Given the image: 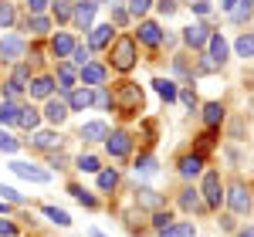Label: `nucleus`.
<instances>
[{
  "instance_id": "obj_10",
  "label": "nucleus",
  "mask_w": 254,
  "mask_h": 237,
  "mask_svg": "<svg viewBox=\"0 0 254 237\" xmlns=\"http://www.w3.org/2000/svg\"><path fill=\"white\" fill-rule=\"evenodd\" d=\"M24 51H27V44H24V38H17V34H7V38L0 41V55H3V58H24Z\"/></svg>"
},
{
  "instance_id": "obj_19",
  "label": "nucleus",
  "mask_w": 254,
  "mask_h": 237,
  "mask_svg": "<svg viewBox=\"0 0 254 237\" xmlns=\"http://www.w3.org/2000/svg\"><path fill=\"white\" fill-rule=\"evenodd\" d=\"M31 146H34V149H58V146H61V136H58V132H34Z\"/></svg>"
},
{
  "instance_id": "obj_29",
  "label": "nucleus",
  "mask_w": 254,
  "mask_h": 237,
  "mask_svg": "<svg viewBox=\"0 0 254 237\" xmlns=\"http://www.w3.org/2000/svg\"><path fill=\"white\" fill-rule=\"evenodd\" d=\"M234 48H237V55H241V58H254V34H241Z\"/></svg>"
},
{
  "instance_id": "obj_40",
  "label": "nucleus",
  "mask_w": 254,
  "mask_h": 237,
  "mask_svg": "<svg viewBox=\"0 0 254 237\" xmlns=\"http://www.w3.org/2000/svg\"><path fill=\"white\" fill-rule=\"evenodd\" d=\"M214 139H217L214 132H203V136H200V142H196V156H203V153L214 146Z\"/></svg>"
},
{
  "instance_id": "obj_23",
  "label": "nucleus",
  "mask_w": 254,
  "mask_h": 237,
  "mask_svg": "<svg viewBox=\"0 0 254 237\" xmlns=\"http://www.w3.org/2000/svg\"><path fill=\"white\" fill-rule=\"evenodd\" d=\"M136 203H139V207L156 210V207H163V197H159L156 190H149V186H146V190H139V193H136Z\"/></svg>"
},
{
  "instance_id": "obj_25",
  "label": "nucleus",
  "mask_w": 254,
  "mask_h": 237,
  "mask_svg": "<svg viewBox=\"0 0 254 237\" xmlns=\"http://www.w3.org/2000/svg\"><path fill=\"white\" fill-rule=\"evenodd\" d=\"M58 81H61V88H75V81H78V71L71 68V64H58Z\"/></svg>"
},
{
  "instance_id": "obj_24",
  "label": "nucleus",
  "mask_w": 254,
  "mask_h": 237,
  "mask_svg": "<svg viewBox=\"0 0 254 237\" xmlns=\"http://www.w3.org/2000/svg\"><path fill=\"white\" fill-rule=\"evenodd\" d=\"M17 118H20L17 102H3V105H0V122H3V125H17Z\"/></svg>"
},
{
  "instance_id": "obj_37",
  "label": "nucleus",
  "mask_w": 254,
  "mask_h": 237,
  "mask_svg": "<svg viewBox=\"0 0 254 237\" xmlns=\"http://www.w3.org/2000/svg\"><path fill=\"white\" fill-rule=\"evenodd\" d=\"M68 193H75V200H78L81 207H95V197H92V193H85L81 186H68Z\"/></svg>"
},
{
  "instance_id": "obj_18",
  "label": "nucleus",
  "mask_w": 254,
  "mask_h": 237,
  "mask_svg": "<svg viewBox=\"0 0 254 237\" xmlns=\"http://www.w3.org/2000/svg\"><path fill=\"white\" fill-rule=\"evenodd\" d=\"M156 156H149V153H146V156H139L136 159V166H132V173H136L139 179H149V177H156Z\"/></svg>"
},
{
  "instance_id": "obj_41",
  "label": "nucleus",
  "mask_w": 254,
  "mask_h": 237,
  "mask_svg": "<svg viewBox=\"0 0 254 237\" xmlns=\"http://www.w3.org/2000/svg\"><path fill=\"white\" fill-rule=\"evenodd\" d=\"M31 78V68H27V64H17V68H14V85H20V88H24V81Z\"/></svg>"
},
{
  "instance_id": "obj_30",
  "label": "nucleus",
  "mask_w": 254,
  "mask_h": 237,
  "mask_svg": "<svg viewBox=\"0 0 254 237\" xmlns=\"http://www.w3.org/2000/svg\"><path fill=\"white\" fill-rule=\"evenodd\" d=\"M119 173L116 170H98V190H116Z\"/></svg>"
},
{
  "instance_id": "obj_22",
  "label": "nucleus",
  "mask_w": 254,
  "mask_h": 237,
  "mask_svg": "<svg viewBox=\"0 0 254 237\" xmlns=\"http://www.w3.org/2000/svg\"><path fill=\"white\" fill-rule=\"evenodd\" d=\"M210 61H217V64H224V58H227V41L220 38V34H210Z\"/></svg>"
},
{
  "instance_id": "obj_14",
  "label": "nucleus",
  "mask_w": 254,
  "mask_h": 237,
  "mask_svg": "<svg viewBox=\"0 0 254 237\" xmlns=\"http://www.w3.org/2000/svg\"><path fill=\"white\" fill-rule=\"evenodd\" d=\"M95 7H98V3H92V0H81L78 7L71 10V17H75V24H78L81 31H85V27L92 24V17H95Z\"/></svg>"
},
{
  "instance_id": "obj_56",
  "label": "nucleus",
  "mask_w": 254,
  "mask_h": 237,
  "mask_svg": "<svg viewBox=\"0 0 254 237\" xmlns=\"http://www.w3.org/2000/svg\"><path fill=\"white\" fill-rule=\"evenodd\" d=\"M237 237H254V227H248V231H241Z\"/></svg>"
},
{
  "instance_id": "obj_11",
  "label": "nucleus",
  "mask_w": 254,
  "mask_h": 237,
  "mask_svg": "<svg viewBox=\"0 0 254 237\" xmlns=\"http://www.w3.org/2000/svg\"><path fill=\"white\" fill-rule=\"evenodd\" d=\"M81 139L85 142H105L109 139V125L105 122H85L81 125Z\"/></svg>"
},
{
  "instance_id": "obj_35",
  "label": "nucleus",
  "mask_w": 254,
  "mask_h": 237,
  "mask_svg": "<svg viewBox=\"0 0 254 237\" xmlns=\"http://www.w3.org/2000/svg\"><path fill=\"white\" fill-rule=\"evenodd\" d=\"M92 105H98V109H112V95L105 92V85H102L95 95H92Z\"/></svg>"
},
{
  "instance_id": "obj_21",
  "label": "nucleus",
  "mask_w": 254,
  "mask_h": 237,
  "mask_svg": "<svg viewBox=\"0 0 254 237\" xmlns=\"http://www.w3.org/2000/svg\"><path fill=\"white\" fill-rule=\"evenodd\" d=\"M200 170H203V156H183L180 159V177H196V173H200Z\"/></svg>"
},
{
  "instance_id": "obj_53",
  "label": "nucleus",
  "mask_w": 254,
  "mask_h": 237,
  "mask_svg": "<svg viewBox=\"0 0 254 237\" xmlns=\"http://www.w3.org/2000/svg\"><path fill=\"white\" fill-rule=\"evenodd\" d=\"M112 17H116V24H126V20H129V14H126L122 7H116V10H112Z\"/></svg>"
},
{
  "instance_id": "obj_1",
  "label": "nucleus",
  "mask_w": 254,
  "mask_h": 237,
  "mask_svg": "<svg viewBox=\"0 0 254 237\" xmlns=\"http://www.w3.org/2000/svg\"><path fill=\"white\" fill-rule=\"evenodd\" d=\"M112 105H119L122 116H136L139 109H142V92H139V85L122 81V85L116 88V95H112Z\"/></svg>"
},
{
  "instance_id": "obj_58",
  "label": "nucleus",
  "mask_w": 254,
  "mask_h": 237,
  "mask_svg": "<svg viewBox=\"0 0 254 237\" xmlns=\"http://www.w3.org/2000/svg\"><path fill=\"white\" fill-rule=\"evenodd\" d=\"M3 210H7V207H3V200H0V214H3Z\"/></svg>"
},
{
  "instance_id": "obj_20",
  "label": "nucleus",
  "mask_w": 254,
  "mask_h": 237,
  "mask_svg": "<svg viewBox=\"0 0 254 237\" xmlns=\"http://www.w3.org/2000/svg\"><path fill=\"white\" fill-rule=\"evenodd\" d=\"M109 41H112V24H98V27H92V38H88L92 48H105Z\"/></svg>"
},
{
  "instance_id": "obj_57",
  "label": "nucleus",
  "mask_w": 254,
  "mask_h": 237,
  "mask_svg": "<svg viewBox=\"0 0 254 237\" xmlns=\"http://www.w3.org/2000/svg\"><path fill=\"white\" fill-rule=\"evenodd\" d=\"M92 237H109V234H102V231H92Z\"/></svg>"
},
{
  "instance_id": "obj_7",
  "label": "nucleus",
  "mask_w": 254,
  "mask_h": 237,
  "mask_svg": "<svg viewBox=\"0 0 254 237\" xmlns=\"http://www.w3.org/2000/svg\"><path fill=\"white\" fill-rule=\"evenodd\" d=\"M210 34H214L210 27H203V24H190V27L183 31V41H187L190 48H203V44L210 41Z\"/></svg>"
},
{
  "instance_id": "obj_43",
  "label": "nucleus",
  "mask_w": 254,
  "mask_h": 237,
  "mask_svg": "<svg viewBox=\"0 0 254 237\" xmlns=\"http://www.w3.org/2000/svg\"><path fill=\"white\" fill-rule=\"evenodd\" d=\"M153 227H156L159 234H163L166 227H173V217H170V214H156V217H153Z\"/></svg>"
},
{
  "instance_id": "obj_9",
  "label": "nucleus",
  "mask_w": 254,
  "mask_h": 237,
  "mask_svg": "<svg viewBox=\"0 0 254 237\" xmlns=\"http://www.w3.org/2000/svg\"><path fill=\"white\" fill-rule=\"evenodd\" d=\"M10 170H14L17 177H24V179H34V183H48V179H51L44 170L31 166V163H20V159H14V163H10Z\"/></svg>"
},
{
  "instance_id": "obj_34",
  "label": "nucleus",
  "mask_w": 254,
  "mask_h": 237,
  "mask_svg": "<svg viewBox=\"0 0 254 237\" xmlns=\"http://www.w3.org/2000/svg\"><path fill=\"white\" fill-rule=\"evenodd\" d=\"M44 214H48V217L55 220L58 227H68V224H71V217H68L64 210H58V207H44Z\"/></svg>"
},
{
  "instance_id": "obj_49",
  "label": "nucleus",
  "mask_w": 254,
  "mask_h": 237,
  "mask_svg": "<svg viewBox=\"0 0 254 237\" xmlns=\"http://www.w3.org/2000/svg\"><path fill=\"white\" fill-rule=\"evenodd\" d=\"M14 234H17V227L10 220H0V237H14Z\"/></svg>"
},
{
  "instance_id": "obj_31",
  "label": "nucleus",
  "mask_w": 254,
  "mask_h": 237,
  "mask_svg": "<svg viewBox=\"0 0 254 237\" xmlns=\"http://www.w3.org/2000/svg\"><path fill=\"white\" fill-rule=\"evenodd\" d=\"M38 122H41L38 109H20V118H17V125H24V129H38Z\"/></svg>"
},
{
  "instance_id": "obj_55",
  "label": "nucleus",
  "mask_w": 254,
  "mask_h": 237,
  "mask_svg": "<svg viewBox=\"0 0 254 237\" xmlns=\"http://www.w3.org/2000/svg\"><path fill=\"white\" fill-rule=\"evenodd\" d=\"M234 3H237V0H220V7H224V10H234Z\"/></svg>"
},
{
  "instance_id": "obj_54",
  "label": "nucleus",
  "mask_w": 254,
  "mask_h": 237,
  "mask_svg": "<svg viewBox=\"0 0 254 237\" xmlns=\"http://www.w3.org/2000/svg\"><path fill=\"white\" fill-rule=\"evenodd\" d=\"M48 163H51L55 170H61V166H64V156H61V153H51V159H48Z\"/></svg>"
},
{
  "instance_id": "obj_48",
  "label": "nucleus",
  "mask_w": 254,
  "mask_h": 237,
  "mask_svg": "<svg viewBox=\"0 0 254 237\" xmlns=\"http://www.w3.org/2000/svg\"><path fill=\"white\" fill-rule=\"evenodd\" d=\"M20 92H24V88H20V85H14V81H7V85H3V95H7V99H17Z\"/></svg>"
},
{
  "instance_id": "obj_47",
  "label": "nucleus",
  "mask_w": 254,
  "mask_h": 237,
  "mask_svg": "<svg viewBox=\"0 0 254 237\" xmlns=\"http://www.w3.org/2000/svg\"><path fill=\"white\" fill-rule=\"evenodd\" d=\"M156 7H159V14H166V17H173V14H176V0H159Z\"/></svg>"
},
{
  "instance_id": "obj_28",
  "label": "nucleus",
  "mask_w": 254,
  "mask_h": 237,
  "mask_svg": "<svg viewBox=\"0 0 254 237\" xmlns=\"http://www.w3.org/2000/svg\"><path fill=\"white\" fill-rule=\"evenodd\" d=\"M153 85H156V92H159V99H163V102H173L176 99V85L170 78H156Z\"/></svg>"
},
{
  "instance_id": "obj_13",
  "label": "nucleus",
  "mask_w": 254,
  "mask_h": 237,
  "mask_svg": "<svg viewBox=\"0 0 254 237\" xmlns=\"http://www.w3.org/2000/svg\"><path fill=\"white\" fill-rule=\"evenodd\" d=\"M27 88H31V99H51V95H55V78L41 75V78H34Z\"/></svg>"
},
{
  "instance_id": "obj_36",
  "label": "nucleus",
  "mask_w": 254,
  "mask_h": 237,
  "mask_svg": "<svg viewBox=\"0 0 254 237\" xmlns=\"http://www.w3.org/2000/svg\"><path fill=\"white\" fill-rule=\"evenodd\" d=\"M27 27H31V34H44V31H48V27H51V20H48V17H41V14H34V17H31V24H27Z\"/></svg>"
},
{
  "instance_id": "obj_59",
  "label": "nucleus",
  "mask_w": 254,
  "mask_h": 237,
  "mask_svg": "<svg viewBox=\"0 0 254 237\" xmlns=\"http://www.w3.org/2000/svg\"><path fill=\"white\" fill-rule=\"evenodd\" d=\"M244 3H254V0H244Z\"/></svg>"
},
{
  "instance_id": "obj_15",
  "label": "nucleus",
  "mask_w": 254,
  "mask_h": 237,
  "mask_svg": "<svg viewBox=\"0 0 254 237\" xmlns=\"http://www.w3.org/2000/svg\"><path fill=\"white\" fill-rule=\"evenodd\" d=\"M139 41H142V44H149V48H156L159 41H163L159 24H153V20H142V24H139Z\"/></svg>"
},
{
  "instance_id": "obj_51",
  "label": "nucleus",
  "mask_w": 254,
  "mask_h": 237,
  "mask_svg": "<svg viewBox=\"0 0 254 237\" xmlns=\"http://www.w3.org/2000/svg\"><path fill=\"white\" fill-rule=\"evenodd\" d=\"M51 0H27V7H31V14H41L44 7H48Z\"/></svg>"
},
{
  "instance_id": "obj_52",
  "label": "nucleus",
  "mask_w": 254,
  "mask_h": 237,
  "mask_svg": "<svg viewBox=\"0 0 254 237\" xmlns=\"http://www.w3.org/2000/svg\"><path fill=\"white\" fill-rule=\"evenodd\" d=\"M193 10H196V14H210V0H196Z\"/></svg>"
},
{
  "instance_id": "obj_2",
  "label": "nucleus",
  "mask_w": 254,
  "mask_h": 237,
  "mask_svg": "<svg viewBox=\"0 0 254 237\" xmlns=\"http://www.w3.org/2000/svg\"><path fill=\"white\" fill-rule=\"evenodd\" d=\"M112 68H119V71H132L136 68V41L132 38H119L112 44Z\"/></svg>"
},
{
  "instance_id": "obj_5",
  "label": "nucleus",
  "mask_w": 254,
  "mask_h": 237,
  "mask_svg": "<svg viewBox=\"0 0 254 237\" xmlns=\"http://www.w3.org/2000/svg\"><path fill=\"white\" fill-rule=\"evenodd\" d=\"M105 149H109L116 159H126L129 153H132V136H129V132H109Z\"/></svg>"
},
{
  "instance_id": "obj_50",
  "label": "nucleus",
  "mask_w": 254,
  "mask_h": 237,
  "mask_svg": "<svg viewBox=\"0 0 254 237\" xmlns=\"http://www.w3.org/2000/svg\"><path fill=\"white\" fill-rule=\"evenodd\" d=\"M231 14H234V20H248V17H251V7H248V3H241V7L231 10Z\"/></svg>"
},
{
  "instance_id": "obj_12",
  "label": "nucleus",
  "mask_w": 254,
  "mask_h": 237,
  "mask_svg": "<svg viewBox=\"0 0 254 237\" xmlns=\"http://www.w3.org/2000/svg\"><path fill=\"white\" fill-rule=\"evenodd\" d=\"M51 51H55L58 58H71V51H75V38L64 34V31H58V34L51 38Z\"/></svg>"
},
{
  "instance_id": "obj_33",
  "label": "nucleus",
  "mask_w": 254,
  "mask_h": 237,
  "mask_svg": "<svg viewBox=\"0 0 254 237\" xmlns=\"http://www.w3.org/2000/svg\"><path fill=\"white\" fill-rule=\"evenodd\" d=\"M78 170L81 173H98L102 163H98V156H78Z\"/></svg>"
},
{
  "instance_id": "obj_42",
  "label": "nucleus",
  "mask_w": 254,
  "mask_h": 237,
  "mask_svg": "<svg viewBox=\"0 0 254 237\" xmlns=\"http://www.w3.org/2000/svg\"><path fill=\"white\" fill-rule=\"evenodd\" d=\"M71 61H75L78 68H85V64H88V48H78V44H75V51H71Z\"/></svg>"
},
{
  "instance_id": "obj_32",
  "label": "nucleus",
  "mask_w": 254,
  "mask_h": 237,
  "mask_svg": "<svg viewBox=\"0 0 254 237\" xmlns=\"http://www.w3.org/2000/svg\"><path fill=\"white\" fill-rule=\"evenodd\" d=\"M14 20H17V14H14V3H7V0H3V3H0V27H10Z\"/></svg>"
},
{
  "instance_id": "obj_45",
  "label": "nucleus",
  "mask_w": 254,
  "mask_h": 237,
  "mask_svg": "<svg viewBox=\"0 0 254 237\" xmlns=\"http://www.w3.org/2000/svg\"><path fill=\"white\" fill-rule=\"evenodd\" d=\"M180 95V102L187 105V109H196V95H193V88H183V92H176Z\"/></svg>"
},
{
  "instance_id": "obj_26",
  "label": "nucleus",
  "mask_w": 254,
  "mask_h": 237,
  "mask_svg": "<svg viewBox=\"0 0 254 237\" xmlns=\"http://www.w3.org/2000/svg\"><path fill=\"white\" fill-rule=\"evenodd\" d=\"M220 118H224V109H220L217 102H207V105H203V122L214 129V125H220Z\"/></svg>"
},
{
  "instance_id": "obj_60",
  "label": "nucleus",
  "mask_w": 254,
  "mask_h": 237,
  "mask_svg": "<svg viewBox=\"0 0 254 237\" xmlns=\"http://www.w3.org/2000/svg\"><path fill=\"white\" fill-rule=\"evenodd\" d=\"M98 3H105V0H98Z\"/></svg>"
},
{
  "instance_id": "obj_8",
  "label": "nucleus",
  "mask_w": 254,
  "mask_h": 237,
  "mask_svg": "<svg viewBox=\"0 0 254 237\" xmlns=\"http://www.w3.org/2000/svg\"><path fill=\"white\" fill-rule=\"evenodd\" d=\"M105 75H109V71H105L102 64H95V61H88V64L81 68V75H78V78L85 81V85H92V88H102V85H105Z\"/></svg>"
},
{
  "instance_id": "obj_6",
  "label": "nucleus",
  "mask_w": 254,
  "mask_h": 237,
  "mask_svg": "<svg viewBox=\"0 0 254 237\" xmlns=\"http://www.w3.org/2000/svg\"><path fill=\"white\" fill-rule=\"evenodd\" d=\"M68 112H71V109H68V102L55 99V95L48 99V105H44V116H48V122H55V125H61V122L68 118Z\"/></svg>"
},
{
  "instance_id": "obj_39",
  "label": "nucleus",
  "mask_w": 254,
  "mask_h": 237,
  "mask_svg": "<svg viewBox=\"0 0 254 237\" xmlns=\"http://www.w3.org/2000/svg\"><path fill=\"white\" fill-rule=\"evenodd\" d=\"M51 10H55V17H58V20H68V17H71V3H68V0H58Z\"/></svg>"
},
{
  "instance_id": "obj_17",
  "label": "nucleus",
  "mask_w": 254,
  "mask_h": 237,
  "mask_svg": "<svg viewBox=\"0 0 254 237\" xmlns=\"http://www.w3.org/2000/svg\"><path fill=\"white\" fill-rule=\"evenodd\" d=\"M180 207H183V210H190V214H196V210H203V197H200V190H193V186H187V190L180 193Z\"/></svg>"
},
{
  "instance_id": "obj_38",
  "label": "nucleus",
  "mask_w": 254,
  "mask_h": 237,
  "mask_svg": "<svg viewBox=\"0 0 254 237\" xmlns=\"http://www.w3.org/2000/svg\"><path fill=\"white\" fill-rule=\"evenodd\" d=\"M20 142L14 136H7V132H0V153H17Z\"/></svg>"
},
{
  "instance_id": "obj_44",
  "label": "nucleus",
  "mask_w": 254,
  "mask_h": 237,
  "mask_svg": "<svg viewBox=\"0 0 254 237\" xmlns=\"http://www.w3.org/2000/svg\"><path fill=\"white\" fill-rule=\"evenodd\" d=\"M149 3H153V0H129V10H132L136 17H142V14L149 10Z\"/></svg>"
},
{
  "instance_id": "obj_27",
  "label": "nucleus",
  "mask_w": 254,
  "mask_h": 237,
  "mask_svg": "<svg viewBox=\"0 0 254 237\" xmlns=\"http://www.w3.org/2000/svg\"><path fill=\"white\" fill-rule=\"evenodd\" d=\"M163 237H196V231H193V224H190V220H183V224L166 227V231H163Z\"/></svg>"
},
{
  "instance_id": "obj_4",
  "label": "nucleus",
  "mask_w": 254,
  "mask_h": 237,
  "mask_svg": "<svg viewBox=\"0 0 254 237\" xmlns=\"http://www.w3.org/2000/svg\"><path fill=\"white\" fill-rule=\"evenodd\" d=\"M224 200H227V207H231L234 214H248V210H251V193H248L244 183H231V190L224 193Z\"/></svg>"
},
{
  "instance_id": "obj_46",
  "label": "nucleus",
  "mask_w": 254,
  "mask_h": 237,
  "mask_svg": "<svg viewBox=\"0 0 254 237\" xmlns=\"http://www.w3.org/2000/svg\"><path fill=\"white\" fill-rule=\"evenodd\" d=\"M0 200H10V203H20V193L14 190V186H3V183H0Z\"/></svg>"
},
{
  "instance_id": "obj_16",
  "label": "nucleus",
  "mask_w": 254,
  "mask_h": 237,
  "mask_svg": "<svg viewBox=\"0 0 254 237\" xmlns=\"http://www.w3.org/2000/svg\"><path fill=\"white\" fill-rule=\"evenodd\" d=\"M64 102H68V109H71V112H81V109H88V105H92V92H88V88H71Z\"/></svg>"
},
{
  "instance_id": "obj_3",
  "label": "nucleus",
  "mask_w": 254,
  "mask_h": 237,
  "mask_svg": "<svg viewBox=\"0 0 254 237\" xmlns=\"http://www.w3.org/2000/svg\"><path fill=\"white\" fill-rule=\"evenodd\" d=\"M203 207H210V210H217L220 203H224V186H220V177L217 173H207L203 177Z\"/></svg>"
}]
</instances>
